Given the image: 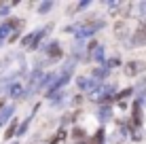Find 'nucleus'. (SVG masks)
<instances>
[]
</instances>
